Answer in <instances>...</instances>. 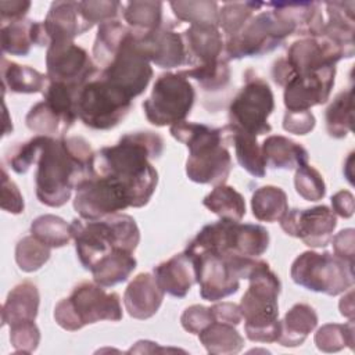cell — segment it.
<instances>
[{
	"label": "cell",
	"instance_id": "obj_22",
	"mask_svg": "<svg viewBox=\"0 0 355 355\" xmlns=\"http://www.w3.org/2000/svg\"><path fill=\"white\" fill-rule=\"evenodd\" d=\"M266 7L272 8V12L283 22L288 24L294 35L318 37L320 36L324 21L318 1H297V3H266Z\"/></svg>",
	"mask_w": 355,
	"mask_h": 355
},
{
	"label": "cell",
	"instance_id": "obj_27",
	"mask_svg": "<svg viewBox=\"0 0 355 355\" xmlns=\"http://www.w3.org/2000/svg\"><path fill=\"white\" fill-rule=\"evenodd\" d=\"M40 295L32 282L17 284L7 295L1 309V324L12 326L24 322H35L39 311Z\"/></svg>",
	"mask_w": 355,
	"mask_h": 355
},
{
	"label": "cell",
	"instance_id": "obj_36",
	"mask_svg": "<svg viewBox=\"0 0 355 355\" xmlns=\"http://www.w3.org/2000/svg\"><path fill=\"white\" fill-rule=\"evenodd\" d=\"M202 204L220 219L241 220L245 215L244 197L232 186H215L214 190L204 197Z\"/></svg>",
	"mask_w": 355,
	"mask_h": 355
},
{
	"label": "cell",
	"instance_id": "obj_55",
	"mask_svg": "<svg viewBox=\"0 0 355 355\" xmlns=\"http://www.w3.org/2000/svg\"><path fill=\"white\" fill-rule=\"evenodd\" d=\"M211 311L216 322L227 323L232 326H237L243 319L240 306L234 302H218L211 306Z\"/></svg>",
	"mask_w": 355,
	"mask_h": 355
},
{
	"label": "cell",
	"instance_id": "obj_7",
	"mask_svg": "<svg viewBox=\"0 0 355 355\" xmlns=\"http://www.w3.org/2000/svg\"><path fill=\"white\" fill-rule=\"evenodd\" d=\"M54 319L60 327L68 331H76L100 320L118 322L122 319L119 295L107 293L96 282H82L69 297L55 305Z\"/></svg>",
	"mask_w": 355,
	"mask_h": 355
},
{
	"label": "cell",
	"instance_id": "obj_15",
	"mask_svg": "<svg viewBox=\"0 0 355 355\" xmlns=\"http://www.w3.org/2000/svg\"><path fill=\"white\" fill-rule=\"evenodd\" d=\"M98 76L132 100L146 90L153 78V68L140 50L137 36L132 29L123 39L115 57L100 71Z\"/></svg>",
	"mask_w": 355,
	"mask_h": 355
},
{
	"label": "cell",
	"instance_id": "obj_17",
	"mask_svg": "<svg viewBox=\"0 0 355 355\" xmlns=\"http://www.w3.org/2000/svg\"><path fill=\"white\" fill-rule=\"evenodd\" d=\"M46 67L50 82L62 83L78 90L97 75L96 62L73 40L51 42L46 53Z\"/></svg>",
	"mask_w": 355,
	"mask_h": 355
},
{
	"label": "cell",
	"instance_id": "obj_20",
	"mask_svg": "<svg viewBox=\"0 0 355 355\" xmlns=\"http://www.w3.org/2000/svg\"><path fill=\"white\" fill-rule=\"evenodd\" d=\"M135 33L140 50L150 62L166 69L186 65V51L180 33L164 26L148 33Z\"/></svg>",
	"mask_w": 355,
	"mask_h": 355
},
{
	"label": "cell",
	"instance_id": "obj_11",
	"mask_svg": "<svg viewBox=\"0 0 355 355\" xmlns=\"http://www.w3.org/2000/svg\"><path fill=\"white\" fill-rule=\"evenodd\" d=\"M75 107L76 115L85 126L108 130L128 115L132 98L97 75L79 89Z\"/></svg>",
	"mask_w": 355,
	"mask_h": 355
},
{
	"label": "cell",
	"instance_id": "obj_14",
	"mask_svg": "<svg viewBox=\"0 0 355 355\" xmlns=\"http://www.w3.org/2000/svg\"><path fill=\"white\" fill-rule=\"evenodd\" d=\"M343 58L351 57L326 37H302L288 47L286 57L273 62L272 78L276 85L284 87L294 75H302L326 67H333Z\"/></svg>",
	"mask_w": 355,
	"mask_h": 355
},
{
	"label": "cell",
	"instance_id": "obj_35",
	"mask_svg": "<svg viewBox=\"0 0 355 355\" xmlns=\"http://www.w3.org/2000/svg\"><path fill=\"white\" fill-rule=\"evenodd\" d=\"M123 19L137 33H148L162 26V3L135 0L123 4Z\"/></svg>",
	"mask_w": 355,
	"mask_h": 355
},
{
	"label": "cell",
	"instance_id": "obj_51",
	"mask_svg": "<svg viewBox=\"0 0 355 355\" xmlns=\"http://www.w3.org/2000/svg\"><path fill=\"white\" fill-rule=\"evenodd\" d=\"M1 208L11 214L24 212V198L18 186L8 178L6 168H1Z\"/></svg>",
	"mask_w": 355,
	"mask_h": 355
},
{
	"label": "cell",
	"instance_id": "obj_16",
	"mask_svg": "<svg viewBox=\"0 0 355 355\" xmlns=\"http://www.w3.org/2000/svg\"><path fill=\"white\" fill-rule=\"evenodd\" d=\"M132 207L126 190L114 179L94 172L76 187L73 208L82 219L94 220Z\"/></svg>",
	"mask_w": 355,
	"mask_h": 355
},
{
	"label": "cell",
	"instance_id": "obj_40",
	"mask_svg": "<svg viewBox=\"0 0 355 355\" xmlns=\"http://www.w3.org/2000/svg\"><path fill=\"white\" fill-rule=\"evenodd\" d=\"M229 136L234 144L237 162L251 176L263 178L266 173V162L257 137L243 133H229Z\"/></svg>",
	"mask_w": 355,
	"mask_h": 355
},
{
	"label": "cell",
	"instance_id": "obj_56",
	"mask_svg": "<svg viewBox=\"0 0 355 355\" xmlns=\"http://www.w3.org/2000/svg\"><path fill=\"white\" fill-rule=\"evenodd\" d=\"M331 207L334 215L341 218H351L354 215V196L348 190H340L331 197Z\"/></svg>",
	"mask_w": 355,
	"mask_h": 355
},
{
	"label": "cell",
	"instance_id": "obj_48",
	"mask_svg": "<svg viewBox=\"0 0 355 355\" xmlns=\"http://www.w3.org/2000/svg\"><path fill=\"white\" fill-rule=\"evenodd\" d=\"M79 7L85 19L93 26L116 19L119 11H123V4L119 1H79Z\"/></svg>",
	"mask_w": 355,
	"mask_h": 355
},
{
	"label": "cell",
	"instance_id": "obj_33",
	"mask_svg": "<svg viewBox=\"0 0 355 355\" xmlns=\"http://www.w3.org/2000/svg\"><path fill=\"white\" fill-rule=\"evenodd\" d=\"M198 338L207 352L214 355L237 354L244 347V338L234 326L216 320L201 330L198 333Z\"/></svg>",
	"mask_w": 355,
	"mask_h": 355
},
{
	"label": "cell",
	"instance_id": "obj_38",
	"mask_svg": "<svg viewBox=\"0 0 355 355\" xmlns=\"http://www.w3.org/2000/svg\"><path fill=\"white\" fill-rule=\"evenodd\" d=\"M252 215L262 222H277L288 211L287 194L277 186H262L251 198Z\"/></svg>",
	"mask_w": 355,
	"mask_h": 355
},
{
	"label": "cell",
	"instance_id": "obj_52",
	"mask_svg": "<svg viewBox=\"0 0 355 355\" xmlns=\"http://www.w3.org/2000/svg\"><path fill=\"white\" fill-rule=\"evenodd\" d=\"M316 119L309 110L290 111L287 110L283 118V129L293 135H308L313 130Z\"/></svg>",
	"mask_w": 355,
	"mask_h": 355
},
{
	"label": "cell",
	"instance_id": "obj_9",
	"mask_svg": "<svg viewBox=\"0 0 355 355\" xmlns=\"http://www.w3.org/2000/svg\"><path fill=\"white\" fill-rule=\"evenodd\" d=\"M275 110V97L268 82L252 69L244 73V85L229 107L227 133H243L258 137L269 133L272 126L268 122Z\"/></svg>",
	"mask_w": 355,
	"mask_h": 355
},
{
	"label": "cell",
	"instance_id": "obj_28",
	"mask_svg": "<svg viewBox=\"0 0 355 355\" xmlns=\"http://www.w3.org/2000/svg\"><path fill=\"white\" fill-rule=\"evenodd\" d=\"M261 148L266 165L275 169H297L298 166L308 164L309 159L308 151L301 144L280 135L268 136Z\"/></svg>",
	"mask_w": 355,
	"mask_h": 355
},
{
	"label": "cell",
	"instance_id": "obj_29",
	"mask_svg": "<svg viewBox=\"0 0 355 355\" xmlns=\"http://www.w3.org/2000/svg\"><path fill=\"white\" fill-rule=\"evenodd\" d=\"M318 315L308 304H295L280 320V334L277 343L283 347L301 345L308 334L316 327Z\"/></svg>",
	"mask_w": 355,
	"mask_h": 355
},
{
	"label": "cell",
	"instance_id": "obj_32",
	"mask_svg": "<svg viewBox=\"0 0 355 355\" xmlns=\"http://www.w3.org/2000/svg\"><path fill=\"white\" fill-rule=\"evenodd\" d=\"M136 265L137 262L133 257V252L118 251L100 259L90 272L93 275V280L97 284L103 287H111L126 282L130 273L136 269Z\"/></svg>",
	"mask_w": 355,
	"mask_h": 355
},
{
	"label": "cell",
	"instance_id": "obj_42",
	"mask_svg": "<svg viewBox=\"0 0 355 355\" xmlns=\"http://www.w3.org/2000/svg\"><path fill=\"white\" fill-rule=\"evenodd\" d=\"M175 17L179 21L194 24H211L218 25L219 22V8L218 3L209 0H189V1H171L169 3Z\"/></svg>",
	"mask_w": 355,
	"mask_h": 355
},
{
	"label": "cell",
	"instance_id": "obj_37",
	"mask_svg": "<svg viewBox=\"0 0 355 355\" xmlns=\"http://www.w3.org/2000/svg\"><path fill=\"white\" fill-rule=\"evenodd\" d=\"M326 130L334 139L345 137L354 125V90L340 92L326 110Z\"/></svg>",
	"mask_w": 355,
	"mask_h": 355
},
{
	"label": "cell",
	"instance_id": "obj_19",
	"mask_svg": "<svg viewBox=\"0 0 355 355\" xmlns=\"http://www.w3.org/2000/svg\"><path fill=\"white\" fill-rule=\"evenodd\" d=\"M336 65L323 69L294 75L284 86V105L290 111L309 110L324 104L334 86Z\"/></svg>",
	"mask_w": 355,
	"mask_h": 355
},
{
	"label": "cell",
	"instance_id": "obj_45",
	"mask_svg": "<svg viewBox=\"0 0 355 355\" xmlns=\"http://www.w3.org/2000/svg\"><path fill=\"white\" fill-rule=\"evenodd\" d=\"M50 255L51 248L32 234L22 237L15 247L17 265L21 270L28 273L40 269L49 261Z\"/></svg>",
	"mask_w": 355,
	"mask_h": 355
},
{
	"label": "cell",
	"instance_id": "obj_23",
	"mask_svg": "<svg viewBox=\"0 0 355 355\" xmlns=\"http://www.w3.org/2000/svg\"><path fill=\"white\" fill-rule=\"evenodd\" d=\"M43 25L50 43L54 40H73L93 28L82 15L79 1L51 3Z\"/></svg>",
	"mask_w": 355,
	"mask_h": 355
},
{
	"label": "cell",
	"instance_id": "obj_53",
	"mask_svg": "<svg viewBox=\"0 0 355 355\" xmlns=\"http://www.w3.org/2000/svg\"><path fill=\"white\" fill-rule=\"evenodd\" d=\"M334 254L345 261L354 262V248H355V230L348 227L338 232L334 237H331Z\"/></svg>",
	"mask_w": 355,
	"mask_h": 355
},
{
	"label": "cell",
	"instance_id": "obj_44",
	"mask_svg": "<svg viewBox=\"0 0 355 355\" xmlns=\"http://www.w3.org/2000/svg\"><path fill=\"white\" fill-rule=\"evenodd\" d=\"M180 73L186 78L194 79L196 82H198V85L204 90H208V92H216V90L225 89L230 80V68L225 58H220L207 65L193 67V68L180 71Z\"/></svg>",
	"mask_w": 355,
	"mask_h": 355
},
{
	"label": "cell",
	"instance_id": "obj_2",
	"mask_svg": "<svg viewBox=\"0 0 355 355\" xmlns=\"http://www.w3.org/2000/svg\"><path fill=\"white\" fill-rule=\"evenodd\" d=\"M90 143L80 136H44L35 176L37 200L53 208L62 207L72 190L94 175Z\"/></svg>",
	"mask_w": 355,
	"mask_h": 355
},
{
	"label": "cell",
	"instance_id": "obj_10",
	"mask_svg": "<svg viewBox=\"0 0 355 355\" xmlns=\"http://www.w3.org/2000/svg\"><path fill=\"white\" fill-rule=\"evenodd\" d=\"M295 284L315 293L338 295L354 286V262L345 261L336 254L304 251L290 269Z\"/></svg>",
	"mask_w": 355,
	"mask_h": 355
},
{
	"label": "cell",
	"instance_id": "obj_46",
	"mask_svg": "<svg viewBox=\"0 0 355 355\" xmlns=\"http://www.w3.org/2000/svg\"><path fill=\"white\" fill-rule=\"evenodd\" d=\"M295 191L306 201H319L326 194V184L318 169L304 164L295 169Z\"/></svg>",
	"mask_w": 355,
	"mask_h": 355
},
{
	"label": "cell",
	"instance_id": "obj_43",
	"mask_svg": "<svg viewBox=\"0 0 355 355\" xmlns=\"http://www.w3.org/2000/svg\"><path fill=\"white\" fill-rule=\"evenodd\" d=\"M263 7L259 1H232L225 3L219 10V22L223 33L230 37L241 31L257 10Z\"/></svg>",
	"mask_w": 355,
	"mask_h": 355
},
{
	"label": "cell",
	"instance_id": "obj_54",
	"mask_svg": "<svg viewBox=\"0 0 355 355\" xmlns=\"http://www.w3.org/2000/svg\"><path fill=\"white\" fill-rule=\"evenodd\" d=\"M31 8V1L26 0H7L0 1V21L1 25L24 19Z\"/></svg>",
	"mask_w": 355,
	"mask_h": 355
},
{
	"label": "cell",
	"instance_id": "obj_18",
	"mask_svg": "<svg viewBox=\"0 0 355 355\" xmlns=\"http://www.w3.org/2000/svg\"><path fill=\"white\" fill-rule=\"evenodd\" d=\"M337 226L334 212L326 205L313 208L288 209L280 219V227L286 234L301 239L308 247H326Z\"/></svg>",
	"mask_w": 355,
	"mask_h": 355
},
{
	"label": "cell",
	"instance_id": "obj_4",
	"mask_svg": "<svg viewBox=\"0 0 355 355\" xmlns=\"http://www.w3.org/2000/svg\"><path fill=\"white\" fill-rule=\"evenodd\" d=\"M69 227L76 255L86 270H92L100 259L110 254L133 252L140 241L136 220L130 215L119 212L94 220L73 219Z\"/></svg>",
	"mask_w": 355,
	"mask_h": 355
},
{
	"label": "cell",
	"instance_id": "obj_6",
	"mask_svg": "<svg viewBox=\"0 0 355 355\" xmlns=\"http://www.w3.org/2000/svg\"><path fill=\"white\" fill-rule=\"evenodd\" d=\"M194 269L200 295L207 301L223 300L240 288V279H248L258 258L220 255L208 251L184 250Z\"/></svg>",
	"mask_w": 355,
	"mask_h": 355
},
{
	"label": "cell",
	"instance_id": "obj_39",
	"mask_svg": "<svg viewBox=\"0 0 355 355\" xmlns=\"http://www.w3.org/2000/svg\"><path fill=\"white\" fill-rule=\"evenodd\" d=\"M31 234L50 248H60L69 243L71 227L62 218L46 214L40 215L31 223Z\"/></svg>",
	"mask_w": 355,
	"mask_h": 355
},
{
	"label": "cell",
	"instance_id": "obj_25",
	"mask_svg": "<svg viewBox=\"0 0 355 355\" xmlns=\"http://www.w3.org/2000/svg\"><path fill=\"white\" fill-rule=\"evenodd\" d=\"M153 275L159 288L172 297L183 298L196 283L194 269L190 258L183 252L173 255L154 268Z\"/></svg>",
	"mask_w": 355,
	"mask_h": 355
},
{
	"label": "cell",
	"instance_id": "obj_49",
	"mask_svg": "<svg viewBox=\"0 0 355 355\" xmlns=\"http://www.w3.org/2000/svg\"><path fill=\"white\" fill-rule=\"evenodd\" d=\"M10 341L17 352L32 354L40 341V331L35 322H24L10 326Z\"/></svg>",
	"mask_w": 355,
	"mask_h": 355
},
{
	"label": "cell",
	"instance_id": "obj_31",
	"mask_svg": "<svg viewBox=\"0 0 355 355\" xmlns=\"http://www.w3.org/2000/svg\"><path fill=\"white\" fill-rule=\"evenodd\" d=\"M26 126L29 130L37 133L39 136L49 137H61L64 136L69 128L75 123V121L67 118L64 114L57 111L47 101H40L35 104L25 118Z\"/></svg>",
	"mask_w": 355,
	"mask_h": 355
},
{
	"label": "cell",
	"instance_id": "obj_41",
	"mask_svg": "<svg viewBox=\"0 0 355 355\" xmlns=\"http://www.w3.org/2000/svg\"><path fill=\"white\" fill-rule=\"evenodd\" d=\"M354 319L344 324L327 323L315 333V344L323 352H338L343 348H354Z\"/></svg>",
	"mask_w": 355,
	"mask_h": 355
},
{
	"label": "cell",
	"instance_id": "obj_57",
	"mask_svg": "<svg viewBox=\"0 0 355 355\" xmlns=\"http://www.w3.org/2000/svg\"><path fill=\"white\" fill-rule=\"evenodd\" d=\"M352 298H354V293L349 290L348 294L344 295L338 304L341 315L348 319H354V300Z\"/></svg>",
	"mask_w": 355,
	"mask_h": 355
},
{
	"label": "cell",
	"instance_id": "obj_47",
	"mask_svg": "<svg viewBox=\"0 0 355 355\" xmlns=\"http://www.w3.org/2000/svg\"><path fill=\"white\" fill-rule=\"evenodd\" d=\"M43 139L44 136L37 135L25 143H19L10 151L7 161L15 173H26L29 168L37 162L43 146Z\"/></svg>",
	"mask_w": 355,
	"mask_h": 355
},
{
	"label": "cell",
	"instance_id": "obj_8",
	"mask_svg": "<svg viewBox=\"0 0 355 355\" xmlns=\"http://www.w3.org/2000/svg\"><path fill=\"white\" fill-rule=\"evenodd\" d=\"M268 245L269 233L263 226L220 219L205 225L186 250L258 258L268 250Z\"/></svg>",
	"mask_w": 355,
	"mask_h": 355
},
{
	"label": "cell",
	"instance_id": "obj_1",
	"mask_svg": "<svg viewBox=\"0 0 355 355\" xmlns=\"http://www.w3.org/2000/svg\"><path fill=\"white\" fill-rule=\"evenodd\" d=\"M164 140L155 132L123 135L115 146L103 147L94 157V172L116 180L128 193L133 208L144 207L158 183L151 159L159 158Z\"/></svg>",
	"mask_w": 355,
	"mask_h": 355
},
{
	"label": "cell",
	"instance_id": "obj_34",
	"mask_svg": "<svg viewBox=\"0 0 355 355\" xmlns=\"http://www.w3.org/2000/svg\"><path fill=\"white\" fill-rule=\"evenodd\" d=\"M129 31L130 28L118 19L107 21L98 25L93 44V60L97 67L104 69L111 62Z\"/></svg>",
	"mask_w": 355,
	"mask_h": 355
},
{
	"label": "cell",
	"instance_id": "obj_24",
	"mask_svg": "<svg viewBox=\"0 0 355 355\" xmlns=\"http://www.w3.org/2000/svg\"><path fill=\"white\" fill-rule=\"evenodd\" d=\"M165 293L159 288L154 275L139 273L126 287L123 304L135 319H148L159 309Z\"/></svg>",
	"mask_w": 355,
	"mask_h": 355
},
{
	"label": "cell",
	"instance_id": "obj_21",
	"mask_svg": "<svg viewBox=\"0 0 355 355\" xmlns=\"http://www.w3.org/2000/svg\"><path fill=\"white\" fill-rule=\"evenodd\" d=\"M186 65L201 67L220 60L225 49V42L219 26L211 24L190 25L182 33Z\"/></svg>",
	"mask_w": 355,
	"mask_h": 355
},
{
	"label": "cell",
	"instance_id": "obj_30",
	"mask_svg": "<svg viewBox=\"0 0 355 355\" xmlns=\"http://www.w3.org/2000/svg\"><path fill=\"white\" fill-rule=\"evenodd\" d=\"M1 82L3 93H43L49 86L47 75L17 62L1 58Z\"/></svg>",
	"mask_w": 355,
	"mask_h": 355
},
{
	"label": "cell",
	"instance_id": "obj_5",
	"mask_svg": "<svg viewBox=\"0 0 355 355\" xmlns=\"http://www.w3.org/2000/svg\"><path fill=\"white\" fill-rule=\"evenodd\" d=\"M248 280V288L239 305L245 322V336L255 343H275L280 334L277 304L280 280L262 259L251 270Z\"/></svg>",
	"mask_w": 355,
	"mask_h": 355
},
{
	"label": "cell",
	"instance_id": "obj_13",
	"mask_svg": "<svg viewBox=\"0 0 355 355\" xmlns=\"http://www.w3.org/2000/svg\"><path fill=\"white\" fill-rule=\"evenodd\" d=\"M291 35H294L293 28L277 18L272 10L261 11L252 15L239 33L226 39L223 58L229 61L262 55L277 49Z\"/></svg>",
	"mask_w": 355,
	"mask_h": 355
},
{
	"label": "cell",
	"instance_id": "obj_12",
	"mask_svg": "<svg viewBox=\"0 0 355 355\" xmlns=\"http://www.w3.org/2000/svg\"><path fill=\"white\" fill-rule=\"evenodd\" d=\"M196 92L180 72H166L157 78L151 94L143 101V110L150 123L172 126L186 119L194 104Z\"/></svg>",
	"mask_w": 355,
	"mask_h": 355
},
{
	"label": "cell",
	"instance_id": "obj_26",
	"mask_svg": "<svg viewBox=\"0 0 355 355\" xmlns=\"http://www.w3.org/2000/svg\"><path fill=\"white\" fill-rule=\"evenodd\" d=\"M33 44H46V36L42 22L24 18L1 25L3 53L25 57L29 54Z\"/></svg>",
	"mask_w": 355,
	"mask_h": 355
},
{
	"label": "cell",
	"instance_id": "obj_50",
	"mask_svg": "<svg viewBox=\"0 0 355 355\" xmlns=\"http://www.w3.org/2000/svg\"><path fill=\"white\" fill-rule=\"evenodd\" d=\"M214 315L211 308L204 306V305H191L187 306L182 316H180V323L182 327L191 333V334H198L201 330H204L208 324H211L214 322Z\"/></svg>",
	"mask_w": 355,
	"mask_h": 355
},
{
	"label": "cell",
	"instance_id": "obj_3",
	"mask_svg": "<svg viewBox=\"0 0 355 355\" xmlns=\"http://www.w3.org/2000/svg\"><path fill=\"white\" fill-rule=\"evenodd\" d=\"M169 133L189 148L186 175L200 184H225L232 171V157L223 144L225 129L205 123L182 121L169 128Z\"/></svg>",
	"mask_w": 355,
	"mask_h": 355
}]
</instances>
